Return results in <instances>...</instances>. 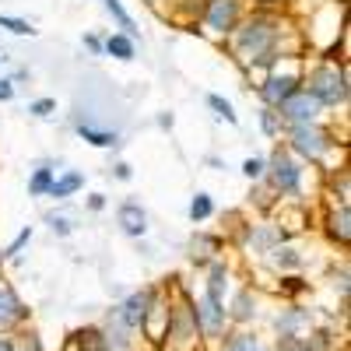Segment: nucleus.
<instances>
[{
    "instance_id": "obj_1",
    "label": "nucleus",
    "mask_w": 351,
    "mask_h": 351,
    "mask_svg": "<svg viewBox=\"0 0 351 351\" xmlns=\"http://www.w3.org/2000/svg\"><path fill=\"white\" fill-rule=\"evenodd\" d=\"M288 32L285 21L271 11H256L232 32V56L243 67H271L281 60V36Z\"/></svg>"
},
{
    "instance_id": "obj_2",
    "label": "nucleus",
    "mask_w": 351,
    "mask_h": 351,
    "mask_svg": "<svg viewBox=\"0 0 351 351\" xmlns=\"http://www.w3.org/2000/svg\"><path fill=\"white\" fill-rule=\"evenodd\" d=\"M302 88L319 99V106H348V67L334 60H319L302 74Z\"/></svg>"
},
{
    "instance_id": "obj_3",
    "label": "nucleus",
    "mask_w": 351,
    "mask_h": 351,
    "mask_svg": "<svg viewBox=\"0 0 351 351\" xmlns=\"http://www.w3.org/2000/svg\"><path fill=\"white\" fill-rule=\"evenodd\" d=\"M285 130H288V152L306 158V162H324L337 144L327 127H319V120L316 123H299V127H285Z\"/></svg>"
},
{
    "instance_id": "obj_4",
    "label": "nucleus",
    "mask_w": 351,
    "mask_h": 351,
    "mask_svg": "<svg viewBox=\"0 0 351 351\" xmlns=\"http://www.w3.org/2000/svg\"><path fill=\"white\" fill-rule=\"evenodd\" d=\"M263 180L281 197H299L302 193V162L288 148H274V155L267 158V169H263Z\"/></svg>"
},
{
    "instance_id": "obj_5",
    "label": "nucleus",
    "mask_w": 351,
    "mask_h": 351,
    "mask_svg": "<svg viewBox=\"0 0 351 351\" xmlns=\"http://www.w3.org/2000/svg\"><path fill=\"white\" fill-rule=\"evenodd\" d=\"M200 21L215 39H228L243 21V0H204Z\"/></svg>"
},
{
    "instance_id": "obj_6",
    "label": "nucleus",
    "mask_w": 351,
    "mask_h": 351,
    "mask_svg": "<svg viewBox=\"0 0 351 351\" xmlns=\"http://www.w3.org/2000/svg\"><path fill=\"white\" fill-rule=\"evenodd\" d=\"M319 112H324V106H319L316 95H309L306 88H299V92H291L281 106H278V116L285 127H299V123H316Z\"/></svg>"
},
{
    "instance_id": "obj_7",
    "label": "nucleus",
    "mask_w": 351,
    "mask_h": 351,
    "mask_svg": "<svg viewBox=\"0 0 351 351\" xmlns=\"http://www.w3.org/2000/svg\"><path fill=\"white\" fill-rule=\"evenodd\" d=\"M299 88H302V74L299 71H274V74H267V77L256 84V92H260V102L263 106L278 109L291 92H299Z\"/></svg>"
},
{
    "instance_id": "obj_8",
    "label": "nucleus",
    "mask_w": 351,
    "mask_h": 351,
    "mask_svg": "<svg viewBox=\"0 0 351 351\" xmlns=\"http://www.w3.org/2000/svg\"><path fill=\"white\" fill-rule=\"evenodd\" d=\"M193 319H197V330H200L204 337H221L225 319H228L225 299H215V295H208V291H204L200 302L193 306Z\"/></svg>"
},
{
    "instance_id": "obj_9",
    "label": "nucleus",
    "mask_w": 351,
    "mask_h": 351,
    "mask_svg": "<svg viewBox=\"0 0 351 351\" xmlns=\"http://www.w3.org/2000/svg\"><path fill=\"white\" fill-rule=\"evenodd\" d=\"M155 299H158L155 288H141V291H134L123 306H116V313H120V319H123L130 330H141L144 319H148V313H152V306H155Z\"/></svg>"
},
{
    "instance_id": "obj_10",
    "label": "nucleus",
    "mask_w": 351,
    "mask_h": 351,
    "mask_svg": "<svg viewBox=\"0 0 351 351\" xmlns=\"http://www.w3.org/2000/svg\"><path fill=\"white\" fill-rule=\"evenodd\" d=\"M21 319H28V306L18 299V291L11 285L0 281V330L21 324Z\"/></svg>"
},
{
    "instance_id": "obj_11",
    "label": "nucleus",
    "mask_w": 351,
    "mask_h": 351,
    "mask_svg": "<svg viewBox=\"0 0 351 351\" xmlns=\"http://www.w3.org/2000/svg\"><path fill=\"white\" fill-rule=\"evenodd\" d=\"M116 221H120V228L134 239H141L144 232H148V211H144L137 200H123L120 211H116Z\"/></svg>"
},
{
    "instance_id": "obj_12",
    "label": "nucleus",
    "mask_w": 351,
    "mask_h": 351,
    "mask_svg": "<svg viewBox=\"0 0 351 351\" xmlns=\"http://www.w3.org/2000/svg\"><path fill=\"white\" fill-rule=\"evenodd\" d=\"M327 232H330V239L341 243L344 250L351 246V208H348V204H337V208H330V215H327Z\"/></svg>"
},
{
    "instance_id": "obj_13",
    "label": "nucleus",
    "mask_w": 351,
    "mask_h": 351,
    "mask_svg": "<svg viewBox=\"0 0 351 351\" xmlns=\"http://www.w3.org/2000/svg\"><path fill=\"white\" fill-rule=\"evenodd\" d=\"M74 130H77L81 141L92 144V148H116V144H120V134H116V130H102V127H92V123H84V120H77Z\"/></svg>"
},
{
    "instance_id": "obj_14",
    "label": "nucleus",
    "mask_w": 351,
    "mask_h": 351,
    "mask_svg": "<svg viewBox=\"0 0 351 351\" xmlns=\"http://www.w3.org/2000/svg\"><path fill=\"white\" fill-rule=\"evenodd\" d=\"M281 239H285V232L274 228V225H253V228H250V243H253V250H260V253H271L274 246H281Z\"/></svg>"
},
{
    "instance_id": "obj_15",
    "label": "nucleus",
    "mask_w": 351,
    "mask_h": 351,
    "mask_svg": "<svg viewBox=\"0 0 351 351\" xmlns=\"http://www.w3.org/2000/svg\"><path fill=\"white\" fill-rule=\"evenodd\" d=\"M81 186H84V176H81V172H64V176H56V180H53V186H49L46 197H53V200H67V197H74Z\"/></svg>"
},
{
    "instance_id": "obj_16",
    "label": "nucleus",
    "mask_w": 351,
    "mask_h": 351,
    "mask_svg": "<svg viewBox=\"0 0 351 351\" xmlns=\"http://www.w3.org/2000/svg\"><path fill=\"white\" fill-rule=\"evenodd\" d=\"M200 14H204V0H172V11H169V18L180 25H197Z\"/></svg>"
},
{
    "instance_id": "obj_17",
    "label": "nucleus",
    "mask_w": 351,
    "mask_h": 351,
    "mask_svg": "<svg viewBox=\"0 0 351 351\" xmlns=\"http://www.w3.org/2000/svg\"><path fill=\"white\" fill-rule=\"evenodd\" d=\"M218 250H221V239H218V236H193V243H190V256H193L197 263L215 260Z\"/></svg>"
},
{
    "instance_id": "obj_18",
    "label": "nucleus",
    "mask_w": 351,
    "mask_h": 351,
    "mask_svg": "<svg viewBox=\"0 0 351 351\" xmlns=\"http://www.w3.org/2000/svg\"><path fill=\"white\" fill-rule=\"evenodd\" d=\"M106 43V56H116V60H134V39L123 36V32H112Z\"/></svg>"
},
{
    "instance_id": "obj_19",
    "label": "nucleus",
    "mask_w": 351,
    "mask_h": 351,
    "mask_svg": "<svg viewBox=\"0 0 351 351\" xmlns=\"http://www.w3.org/2000/svg\"><path fill=\"white\" fill-rule=\"evenodd\" d=\"M225 288H228V267L221 260H211V271H208V295L225 299Z\"/></svg>"
},
{
    "instance_id": "obj_20",
    "label": "nucleus",
    "mask_w": 351,
    "mask_h": 351,
    "mask_svg": "<svg viewBox=\"0 0 351 351\" xmlns=\"http://www.w3.org/2000/svg\"><path fill=\"white\" fill-rule=\"evenodd\" d=\"M53 180H56V169L53 165H39L32 172V180H28V193H32V197H46L49 186H53Z\"/></svg>"
},
{
    "instance_id": "obj_21",
    "label": "nucleus",
    "mask_w": 351,
    "mask_h": 351,
    "mask_svg": "<svg viewBox=\"0 0 351 351\" xmlns=\"http://www.w3.org/2000/svg\"><path fill=\"white\" fill-rule=\"evenodd\" d=\"M102 4H106V11L116 18V25L123 28V36H130V39H134V36H137V25H134V18L127 14V8L120 4V0H102Z\"/></svg>"
},
{
    "instance_id": "obj_22",
    "label": "nucleus",
    "mask_w": 351,
    "mask_h": 351,
    "mask_svg": "<svg viewBox=\"0 0 351 351\" xmlns=\"http://www.w3.org/2000/svg\"><path fill=\"white\" fill-rule=\"evenodd\" d=\"M211 215H215V200H211V193H197V197L190 200V221L200 225V221H208Z\"/></svg>"
},
{
    "instance_id": "obj_23",
    "label": "nucleus",
    "mask_w": 351,
    "mask_h": 351,
    "mask_svg": "<svg viewBox=\"0 0 351 351\" xmlns=\"http://www.w3.org/2000/svg\"><path fill=\"white\" fill-rule=\"evenodd\" d=\"M271 253H274V263H278L281 271H295V267H302V253H299L295 246H274Z\"/></svg>"
},
{
    "instance_id": "obj_24",
    "label": "nucleus",
    "mask_w": 351,
    "mask_h": 351,
    "mask_svg": "<svg viewBox=\"0 0 351 351\" xmlns=\"http://www.w3.org/2000/svg\"><path fill=\"white\" fill-rule=\"evenodd\" d=\"M260 127H263V134H267V137H281L285 123H281V116H278V109H271V106H263V109H260Z\"/></svg>"
},
{
    "instance_id": "obj_25",
    "label": "nucleus",
    "mask_w": 351,
    "mask_h": 351,
    "mask_svg": "<svg viewBox=\"0 0 351 351\" xmlns=\"http://www.w3.org/2000/svg\"><path fill=\"white\" fill-rule=\"evenodd\" d=\"M0 28H4V32H11V36H36L32 21L14 18V14H0Z\"/></svg>"
},
{
    "instance_id": "obj_26",
    "label": "nucleus",
    "mask_w": 351,
    "mask_h": 351,
    "mask_svg": "<svg viewBox=\"0 0 351 351\" xmlns=\"http://www.w3.org/2000/svg\"><path fill=\"white\" fill-rule=\"evenodd\" d=\"M77 344H81V351H106L109 348L106 337H102V330H81L77 334Z\"/></svg>"
},
{
    "instance_id": "obj_27",
    "label": "nucleus",
    "mask_w": 351,
    "mask_h": 351,
    "mask_svg": "<svg viewBox=\"0 0 351 351\" xmlns=\"http://www.w3.org/2000/svg\"><path fill=\"white\" fill-rule=\"evenodd\" d=\"M208 106L221 116L225 123H239V116H236V109H232V102H228V99H221V95H208Z\"/></svg>"
},
{
    "instance_id": "obj_28",
    "label": "nucleus",
    "mask_w": 351,
    "mask_h": 351,
    "mask_svg": "<svg viewBox=\"0 0 351 351\" xmlns=\"http://www.w3.org/2000/svg\"><path fill=\"white\" fill-rule=\"evenodd\" d=\"M225 351H263V348H260V341H256V337L239 334V337H232V341L225 344Z\"/></svg>"
},
{
    "instance_id": "obj_29",
    "label": "nucleus",
    "mask_w": 351,
    "mask_h": 351,
    "mask_svg": "<svg viewBox=\"0 0 351 351\" xmlns=\"http://www.w3.org/2000/svg\"><path fill=\"white\" fill-rule=\"evenodd\" d=\"M263 169H267V158H260V155L243 162V176H246V180H263Z\"/></svg>"
},
{
    "instance_id": "obj_30",
    "label": "nucleus",
    "mask_w": 351,
    "mask_h": 351,
    "mask_svg": "<svg viewBox=\"0 0 351 351\" xmlns=\"http://www.w3.org/2000/svg\"><path fill=\"white\" fill-rule=\"evenodd\" d=\"M256 309H253V295H250V291H239V295H236V313H232V316H236V319H250Z\"/></svg>"
},
{
    "instance_id": "obj_31",
    "label": "nucleus",
    "mask_w": 351,
    "mask_h": 351,
    "mask_svg": "<svg viewBox=\"0 0 351 351\" xmlns=\"http://www.w3.org/2000/svg\"><path fill=\"white\" fill-rule=\"evenodd\" d=\"M28 112L39 116V120H46V116H53V112H56V99H36L32 106H28Z\"/></svg>"
},
{
    "instance_id": "obj_32",
    "label": "nucleus",
    "mask_w": 351,
    "mask_h": 351,
    "mask_svg": "<svg viewBox=\"0 0 351 351\" xmlns=\"http://www.w3.org/2000/svg\"><path fill=\"white\" fill-rule=\"evenodd\" d=\"M278 351H313V344L309 341H302V337H281V344H278Z\"/></svg>"
},
{
    "instance_id": "obj_33",
    "label": "nucleus",
    "mask_w": 351,
    "mask_h": 351,
    "mask_svg": "<svg viewBox=\"0 0 351 351\" xmlns=\"http://www.w3.org/2000/svg\"><path fill=\"white\" fill-rule=\"evenodd\" d=\"M28 239H32V228H21V232H18V239H14V243L4 250V256H18V253L28 246Z\"/></svg>"
},
{
    "instance_id": "obj_34",
    "label": "nucleus",
    "mask_w": 351,
    "mask_h": 351,
    "mask_svg": "<svg viewBox=\"0 0 351 351\" xmlns=\"http://www.w3.org/2000/svg\"><path fill=\"white\" fill-rule=\"evenodd\" d=\"M84 46H88V49H92L95 56H106V43H102L99 36H84Z\"/></svg>"
},
{
    "instance_id": "obj_35",
    "label": "nucleus",
    "mask_w": 351,
    "mask_h": 351,
    "mask_svg": "<svg viewBox=\"0 0 351 351\" xmlns=\"http://www.w3.org/2000/svg\"><path fill=\"white\" fill-rule=\"evenodd\" d=\"M11 99H14V81L0 77V102H11Z\"/></svg>"
},
{
    "instance_id": "obj_36",
    "label": "nucleus",
    "mask_w": 351,
    "mask_h": 351,
    "mask_svg": "<svg viewBox=\"0 0 351 351\" xmlns=\"http://www.w3.org/2000/svg\"><path fill=\"white\" fill-rule=\"evenodd\" d=\"M49 225H53V232H60V236H67V232H71V221H67V218L49 215Z\"/></svg>"
},
{
    "instance_id": "obj_37",
    "label": "nucleus",
    "mask_w": 351,
    "mask_h": 351,
    "mask_svg": "<svg viewBox=\"0 0 351 351\" xmlns=\"http://www.w3.org/2000/svg\"><path fill=\"white\" fill-rule=\"evenodd\" d=\"M130 176H134V172H130V165H127V162L116 165V180H130Z\"/></svg>"
},
{
    "instance_id": "obj_38",
    "label": "nucleus",
    "mask_w": 351,
    "mask_h": 351,
    "mask_svg": "<svg viewBox=\"0 0 351 351\" xmlns=\"http://www.w3.org/2000/svg\"><path fill=\"white\" fill-rule=\"evenodd\" d=\"M88 208H92V211H102V208H106V197H102V193H95L92 200H88Z\"/></svg>"
},
{
    "instance_id": "obj_39",
    "label": "nucleus",
    "mask_w": 351,
    "mask_h": 351,
    "mask_svg": "<svg viewBox=\"0 0 351 351\" xmlns=\"http://www.w3.org/2000/svg\"><path fill=\"white\" fill-rule=\"evenodd\" d=\"M306 285L299 281V278H288V285H285V291H291V295H295V291H302Z\"/></svg>"
},
{
    "instance_id": "obj_40",
    "label": "nucleus",
    "mask_w": 351,
    "mask_h": 351,
    "mask_svg": "<svg viewBox=\"0 0 351 351\" xmlns=\"http://www.w3.org/2000/svg\"><path fill=\"white\" fill-rule=\"evenodd\" d=\"M0 351H14V341H11V337H4V334H0Z\"/></svg>"
},
{
    "instance_id": "obj_41",
    "label": "nucleus",
    "mask_w": 351,
    "mask_h": 351,
    "mask_svg": "<svg viewBox=\"0 0 351 351\" xmlns=\"http://www.w3.org/2000/svg\"><path fill=\"white\" fill-rule=\"evenodd\" d=\"M260 8H274V4H285V0H256Z\"/></svg>"
},
{
    "instance_id": "obj_42",
    "label": "nucleus",
    "mask_w": 351,
    "mask_h": 351,
    "mask_svg": "<svg viewBox=\"0 0 351 351\" xmlns=\"http://www.w3.org/2000/svg\"><path fill=\"white\" fill-rule=\"evenodd\" d=\"M4 260H8V256H4V250H0V267H4Z\"/></svg>"
}]
</instances>
